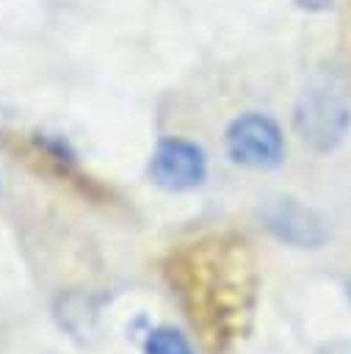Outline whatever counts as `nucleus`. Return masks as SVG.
<instances>
[{
    "label": "nucleus",
    "mask_w": 351,
    "mask_h": 354,
    "mask_svg": "<svg viewBox=\"0 0 351 354\" xmlns=\"http://www.w3.org/2000/svg\"><path fill=\"white\" fill-rule=\"evenodd\" d=\"M163 277L210 351H227L246 332L257 296V274L243 238L205 235L180 243L169 252Z\"/></svg>",
    "instance_id": "f257e3e1"
},
{
    "label": "nucleus",
    "mask_w": 351,
    "mask_h": 354,
    "mask_svg": "<svg viewBox=\"0 0 351 354\" xmlns=\"http://www.w3.org/2000/svg\"><path fill=\"white\" fill-rule=\"evenodd\" d=\"M293 127L312 152H334L345 141L351 127V105L345 100V91L332 83L310 86L296 102Z\"/></svg>",
    "instance_id": "f03ea898"
},
{
    "label": "nucleus",
    "mask_w": 351,
    "mask_h": 354,
    "mask_svg": "<svg viewBox=\"0 0 351 354\" xmlns=\"http://www.w3.org/2000/svg\"><path fill=\"white\" fill-rule=\"evenodd\" d=\"M224 147L232 163L246 169H274L285 158V136L279 124L257 111L240 113L229 122Z\"/></svg>",
    "instance_id": "7ed1b4c3"
},
{
    "label": "nucleus",
    "mask_w": 351,
    "mask_h": 354,
    "mask_svg": "<svg viewBox=\"0 0 351 354\" xmlns=\"http://www.w3.org/2000/svg\"><path fill=\"white\" fill-rule=\"evenodd\" d=\"M149 177L166 191H191L199 188L207 177L205 149L188 138H160L149 158Z\"/></svg>",
    "instance_id": "20e7f679"
},
{
    "label": "nucleus",
    "mask_w": 351,
    "mask_h": 354,
    "mask_svg": "<svg viewBox=\"0 0 351 354\" xmlns=\"http://www.w3.org/2000/svg\"><path fill=\"white\" fill-rule=\"evenodd\" d=\"M263 221L276 241L296 249H318L329 238L323 216L293 196L271 199L263 210Z\"/></svg>",
    "instance_id": "39448f33"
},
{
    "label": "nucleus",
    "mask_w": 351,
    "mask_h": 354,
    "mask_svg": "<svg viewBox=\"0 0 351 354\" xmlns=\"http://www.w3.org/2000/svg\"><path fill=\"white\" fill-rule=\"evenodd\" d=\"M144 354H196V348L191 346V340L169 326V324H160V326H152L146 335H144Z\"/></svg>",
    "instance_id": "423d86ee"
},
{
    "label": "nucleus",
    "mask_w": 351,
    "mask_h": 354,
    "mask_svg": "<svg viewBox=\"0 0 351 354\" xmlns=\"http://www.w3.org/2000/svg\"><path fill=\"white\" fill-rule=\"evenodd\" d=\"M301 8H307V11H323V8H329L332 6V0H296Z\"/></svg>",
    "instance_id": "0eeeda50"
},
{
    "label": "nucleus",
    "mask_w": 351,
    "mask_h": 354,
    "mask_svg": "<svg viewBox=\"0 0 351 354\" xmlns=\"http://www.w3.org/2000/svg\"><path fill=\"white\" fill-rule=\"evenodd\" d=\"M348 299H351V282H348Z\"/></svg>",
    "instance_id": "6e6552de"
}]
</instances>
